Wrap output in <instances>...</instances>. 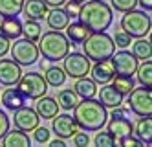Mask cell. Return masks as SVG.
I'll return each instance as SVG.
<instances>
[{"instance_id":"obj_14","label":"cell","mask_w":152,"mask_h":147,"mask_svg":"<svg viewBox=\"0 0 152 147\" xmlns=\"http://www.w3.org/2000/svg\"><path fill=\"white\" fill-rule=\"evenodd\" d=\"M104 125L108 127V132L112 134L115 140H121L125 136H130L134 132V123L126 116H112L110 121H106Z\"/></svg>"},{"instance_id":"obj_38","label":"cell","mask_w":152,"mask_h":147,"mask_svg":"<svg viewBox=\"0 0 152 147\" xmlns=\"http://www.w3.org/2000/svg\"><path fill=\"white\" fill-rule=\"evenodd\" d=\"M72 140H73V145H79V147L90 143V136H88V134H86V132H79V131L72 136Z\"/></svg>"},{"instance_id":"obj_42","label":"cell","mask_w":152,"mask_h":147,"mask_svg":"<svg viewBox=\"0 0 152 147\" xmlns=\"http://www.w3.org/2000/svg\"><path fill=\"white\" fill-rule=\"evenodd\" d=\"M137 4L141 6V9H145V11L152 9V0H137Z\"/></svg>"},{"instance_id":"obj_31","label":"cell","mask_w":152,"mask_h":147,"mask_svg":"<svg viewBox=\"0 0 152 147\" xmlns=\"http://www.w3.org/2000/svg\"><path fill=\"white\" fill-rule=\"evenodd\" d=\"M24 0H0V15L2 17H17L22 11Z\"/></svg>"},{"instance_id":"obj_37","label":"cell","mask_w":152,"mask_h":147,"mask_svg":"<svg viewBox=\"0 0 152 147\" xmlns=\"http://www.w3.org/2000/svg\"><path fill=\"white\" fill-rule=\"evenodd\" d=\"M64 11L68 13L70 18H77L79 11H81V2H77V0H66L64 2Z\"/></svg>"},{"instance_id":"obj_19","label":"cell","mask_w":152,"mask_h":147,"mask_svg":"<svg viewBox=\"0 0 152 147\" xmlns=\"http://www.w3.org/2000/svg\"><path fill=\"white\" fill-rule=\"evenodd\" d=\"M44 18H46L48 28L57 30V31H62L64 28L68 26V22H70V17H68L66 11H64L62 6L61 7H51V9H48V13H46Z\"/></svg>"},{"instance_id":"obj_34","label":"cell","mask_w":152,"mask_h":147,"mask_svg":"<svg viewBox=\"0 0 152 147\" xmlns=\"http://www.w3.org/2000/svg\"><path fill=\"white\" fill-rule=\"evenodd\" d=\"M94 143H95L97 147H110V145H115V138H114L108 131H101V132L95 134Z\"/></svg>"},{"instance_id":"obj_30","label":"cell","mask_w":152,"mask_h":147,"mask_svg":"<svg viewBox=\"0 0 152 147\" xmlns=\"http://www.w3.org/2000/svg\"><path fill=\"white\" fill-rule=\"evenodd\" d=\"M22 35L29 41L37 42L39 37L42 35V26L39 24V20H33V18H26V22L22 24Z\"/></svg>"},{"instance_id":"obj_5","label":"cell","mask_w":152,"mask_h":147,"mask_svg":"<svg viewBox=\"0 0 152 147\" xmlns=\"http://www.w3.org/2000/svg\"><path fill=\"white\" fill-rule=\"evenodd\" d=\"M121 28L132 39L147 37L150 33V28H152V18L148 15V11L134 7L130 11H125V15L121 18Z\"/></svg>"},{"instance_id":"obj_16","label":"cell","mask_w":152,"mask_h":147,"mask_svg":"<svg viewBox=\"0 0 152 147\" xmlns=\"http://www.w3.org/2000/svg\"><path fill=\"white\" fill-rule=\"evenodd\" d=\"M95 96L99 98L97 101H99L104 109H114V107H117V105H123V96L119 94L110 83L101 85V90H97Z\"/></svg>"},{"instance_id":"obj_29","label":"cell","mask_w":152,"mask_h":147,"mask_svg":"<svg viewBox=\"0 0 152 147\" xmlns=\"http://www.w3.org/2000/svg\"><path fill=\"white\" fill-rule=\"evenodd\" d=\"M112 86L117 90L119 94H121L123 98L136 86V81H134V75H121V74H115L112 77Z\"/></svg>"},{"instance_id":"obj_45","label":"cell","mask_w":152,"mask_h":147,"mask_svg":"<svg viewBox=\"0 0 152 147\" xmlns=\"http://www.w3.org/2000/svg\"><path fill=\"white\" fill-rule=\"evenodd\" d=\"M0 22H2V15H0Z\"/></svg>"},{"instance_id":"obj_43","label":"cell","mask_w":152,"mask_h":147,"mask_svg":"<svg viewBox=\"0 0 152 147\" xmlns=\"http://www.w3.org/2000/svg\"><path fill=\"white\" fill-rule=\"evenodd\" d=\"M51 147H66V142H64L62 138H55V140H51V142H48Z\"/></svg>"},{"instance_id":"obj_44","label":"cell","mask_w":152,"mask_h":147,"mask_svg":"<svg viewBox=\"0 0 152 147\" xmlns=\"http://www.w3.org/2000/svg\"><path fill=\"white\" fill-rule=\"evenodd\" d=\"M77 2H81V4H83V2H86V0H77Z\"/></svg>"},{"instance_id":"obj_36","label":"cell","mask_w":152,"mask_h":147,"mask_svg":"<svg viewBox=\"0 0 152 147\" xmlns=\"http://www.w3.org/2000/svg\"><path fill=\"white\" fill-rule=\"evenodd\" d=\"M33 140L37 142V143H48L50 142V129H46V127H40V125H37L35 129H33Z\"/></svg>"},{"instance_id":"obj_40","label":"cell","mask_w":152,"mask_h":147,"mask_svg":"<svg viewBox=\"0 0 152 147\" xmlns=\"http://www.w3.org/2000/svg\"><path fill=\"white\" fill-rule=\"evenodd\" d=\"M9 46H11L9 39H7L6 35H2V33H0V57H4L6 53H9Z\"/></svg>"},{"instance_id":"obj_7","label":"cell","mask_w":152,"mask_h":147,"mask_svg":"<svg viewBox=\"0 0 152 147\" xmlns=\"http://www.w3.org/2000/svg\"><path fill=\"white\" fill-rule=\"evenodd\" d=\"M9 53H11V59L20 64V66H31L35 64L39 59V48L33 41L29 39H15V42L9 46Z\"/></svg>"},{"instance_id":"obj_28","label":"cell","mask_w":152,"mask_h":147,"mask_svg":"<svg viewBox=\"0 0 152 147\" xmlns=\"http://www.w3.org/2000/svg\"><path fill=\"white\" fill-rule=\"evenodd\" d=\"M44 79L48 86H62L64 81H66V74L61 66H46L44 68Z\"/></svg>"},{"instance_id":"obj_24","label":"cell","mask_w":152,"mask_h":147,"mask_svg":"<svg viewBox=\"0 0 152 147\" xmlns=\"http://www.w3.org/2000/svg\"><path fill=\"white\" fill-rule=\"evenodd\" d=\"M64 30H66V37H68V41L72 44H81L86 37L90 35V30L86 28L81 20H77V22H68V26L64 28Z\"/></svg>"},{"instance_id":"obj_17","label":"cell","mask_w":152,"mask_h":147,"mask_svg":"<svg viewBox=\"0 0 152 147\" xmlns=\"http://www.w3.org/2000/svg\"><path fill=\"white\" fill-rule=\"evenodd\" d=\"M0 101H2V105L7 110H13V112L26 105V98L22 96V92H20L17 86H7L4 92L0 94Z\"/></svg>"},{"instance_id":"obj_35","label":"cell","mask_w":152,"mask_h":147,"mask_svg":"<svg viewBox=\"0 0 152 147\" xmlns=\"http://www.w3.org/2000/svg\"><path fill=\"white\" fill-rule=\"evenodd\" d=\"M110 4L115 11L119 13H125V11H130L137 6V0H110Z\"/></svg>"},{"instance_id":"obj_10","label":"cell","mask_w":152,"mask_h":147,"mask_svg":"<svg viewBox=\"0 0 152 147\" xmlns=\"http://www.w3.org/2000/svg\"><path fill=\"white\" fill-rule=\"evenodd\" d=\"M110 61L114 64L115 74H121V75H134L136 70H137V64H139L137 59L134 57V53L128 52L126 48L119 50V52H114Z\"/></svg>"},{"instance_id":"obj_32","label":"cell","mask_w":152,"mask_h":147,"mask_svg":"<svg viewBox=\"0 0 152 147\" xmlns=\"http://www.w3.org/2000/svg\"><path fill=\"white\" fill-rule=\"evenodd\" d=\"M136 74H137V81L141 83V86L150 88V85H152V63H150V59L143 61V64H137Z\"/></svg>"},{"instance_id":"obj_13","label":"cell","mask_w":152,"mask_h":147,"mask_svg":"<svg viewBox=\"0 0 152 147\" xmlns=\"http://www.w3.org/2000/svg\"><path fill=\"white\" fill-rule=\"evenodd\" d=\"M22 68L13 59H0V85L2 86H15L18 83Z\"/></svg>"},{"instance_id":"obj_39","label":"cell","mask_w":152,"mask_h":147,"mask_svg":"<svg viewBox=\"0 0 152 147\" xmlns=\"http://www.w3.org/2000/svg\"><path fill=\"white\" fill-rule=\"evenodd\" d=\"M9 125H11V121H9L7 114L4 110H0V140H2V136L9 131Z\"/></svg>"},{"instance_id":"obj_3","label":"cell","mask_w":152,"mask_h":147,"mask_svg":"<svg viewBox=\"0 0 152 147\" xmlns=\"http://www.w3.org/2000/svg\"><path fill=\"white\" fill-rule=\"evenodd\" d=\"M37 48H39V55H42L46 61L51 63H57L62 61L66 57V53L70 52V48L73 44L68 41V37L64 33L57 31V30H51L48 33H42L37 41Z\"/></svg>"},{"instance_id":"obj_18","label":"cell","mask_w":152,"mask_h":147,"mask_svg":"<svg viewBox=\"0 0 152 147\" xmlns=\"http://www.w3.org/2000/svg\"><path fill=\"white\" fill-rule=\"evenodd\" d=\"M35 112L42 118V120H51L53 116L59 114V105L55 98H50V96H40L37 98V105H35Z\"/></svg>"},{"instance_id":"obj_26","label":"cell","mask_w":152,"mask_h":147,"mask_svg":"<svg viewBox=\"0 0 152 147\" xmlns=\"http://www.w3.org/2000/svg\"><path fill=\"white\" fill-rule=\"evenodd\" d=\"M55 101H57L59 109H64V110H73V109H75V105H77L79 101H81V98L75 94V90H73V88H62L61 92L57 94Z\"/></svg>"},{"instance_id":"obj_41","label":"cell","mask_w":152,"mask_h":147,"mask_svg":"<svg viewBox=\"0 0 152 147\" xmlns=\"http://www.w3.org/2000/svg\"><path fill=\"white\" fill-rule=\"evenodd\" d=\"M48 7H61V6H64V2L66 0H42Z\"/></svg>"},{"instance_id":"obj_25","label":"cell","mask_w":152,"mask_h":147,"mask_svg":"<svg viewBox=\"0 0 152 147\" xmlns=\"http://www.w3.org/2000/svg\"><path fill=\"white\" fill-rule=\"evenodd\" d=\"M2 145H6V147H28V145H31V140H29V136H28V132H24V131H7L4 136H2Z\"/></svg>"},{"instance_id":"obj_6","label":"cell","mask_w":152,"mask_h":147,"mask_svg":"<svg viewBox=\"0 0 152 147\" xmlns=\"http://www.w3.org/2000/svg\"><path fill=\"white\" fill-rule=\"evenodd\" d=\"M20 92H22V96L26 99H37L40 96L46 94L48 90V83L42 74L39 72H28V74H22L18 79V83L15 85Z\"/></svg>"},{"instance_id":"obj_22","label":"cell","mask_w":152,"mask_h":147,"mask_svg":"<svg viewBox=\"0 0 152 147\" xmlns=\"http://www.w3.org/2000/svg\"><path fill=\"white\" fill-rule=\"evenodd\" d=\"M0 33L6 35L9 41L18 39L22 35V22H20L17 17H2V22H0Z\"/></svg>"},{"instance_id":"obj_9","label":"cell","mask_w":152,"mask_h":147,"mask_svg":"<svg viewBox=\"0 0 152 147\" xmlns=\"http://www.w3.org/2000/svg\"><path fill=\"white\" fill-rule=\"evenodd\" d=\"M64 61V66L62 70L66 74V77H84L90 74V66H92V61L86 57L84 53H79V52H73V53H66V57L62 59Z\"/></svg>"},{"instance_id":"obj_1","label":"cell","mask_w":152,"mask_h":147,"mask_svg":"<svg viewBox=\"0 0 152 147\" xmlns=\"http://www.w3.org/2000/svg\"><path fill=\"white\" fill-rule=\"evenodd\" d=\"M77 18L90 31H106L112 26L114 13L112 7L103 0H86L81 4V11Z\"/></svg>"},{"instance_id":"obj_27","label":"cell","mask_w":152,"mask_h":147,"mask_svg":"<svg viewBox=\"0 0 152 147\" xmlns=\"http://www.w3.org/2000/svg\"><path fill=\"white\" fill-rule=\"evenodd\" d=\"M132 53L137 61H147L152 57V46H150V39L139 37L137 41L132 42Z\"/></svg>"},{"instance_id":"obj_21","label":"cell","mask_w":152,"mask_h":147,"mask_svg":"<svg viewBox=\"0 0 152 147\" xmlns=\"http://www.w3.org/2000/svg\"><path fill=\"white\" fill-rule=\"evenodd\" d=\"M73 90L81 99H90V98H95L97 94V83L94 81L92 77H77V81L73 85Z\"/></svg>"},{"instance_id":"obj_4","label":"cell","mask_w":152,"mask_h":147,"mask_svg":"<svg viewBox=\"0 0 152 147\" xmlns=\"http://www.w3.org/2000/svg\"><path fill=\"white\" fill-rule=\"evenodd\" d=\"M114 52H115L114 39L106 31H90V35L83 41V53L94 63L110 59Z\"/></svg>"},{"instance_id":"obj_20","label":"cell","mask_w":152,"mask_h":147,"mask_svg":"<svg viewBox=\"0 0 152 147\" xmlns=\"http://www.w3.org/2000/svg\"><path fill=\"white\" fill-rule=\"evenodd\" d=\"M26 18H33V20H44L46 13H48V6L42 0H24L22 4V11Z\"/></svg>"},{"instance_id":"obj_15","label":"cell","mask_w":152,"mask_h":147,"mask_svg":"<svg viewBox=\"0 0 152 147\" xmlns=\"http://www.w3.org/2000/svg\"><path fill=\"white\" fill-rule=\"evenodd\" d=\"M90 74L97 85H106L112 81V77L115 75V70L110 59H103V61H95L90 66Z\"/></svg>"},{"instance_id":"obj_23","label":"cell","mask_w":152,"mask_h":147,"mask_svg":"<svg viewBox=\"0 0 152 147\" xmlns=\"http://www.w3.org/2000/svg\"><path fill=\"white\" fill-rule=\"evenodd\" d=\"M136 138H139L143 142V145H150L152 143V118L150 116H139V121L134 125V132Z\"/></svg>"},{"instance_id":"obj_33","label":"cell","mask_w":152,"mask_h":147,"mask_svg":"<svg viewBox=\"0 0 152 147\" xmlns=\"http://www.w3.org/2000/svg\"><path fill=\"white\" fill-rule=\"evenodd\" d=\"M112 39H114V44H115L119 50H125V48H128L130 44H132V37H130L123 28H117Z\"/></svg>"},{"instance_id":"obj_2","label":"cell","mask_w":152,"mask_h":147,"mask_svg":"<svg viewBox=\"0 0 152 147\" xmlns=\"http://www.w3.org/2000/svg\"><path fill=\"white\" fill-rule=\"evenodd\" d=\"M73 118L83 131H101L108 121V112L97 99H81L73 109Z\"/></svg>"},{"instance_id":"obj_8","label":"cell","mask_w":152,"mask_h":147,"mask_svg":"<svg viewBox=\"0 0 152 147\" xmlns=\"http://www.w3.org/2000/svg\"><path fill=\"white\" fill-rule=\"evenodd\" d=\"M128 109L136 116H150L152 114V94L148 86H134L126 94Z\"/></svg>"},{"instance_id":"obj_12","label":"cell","mask_w":152,"mask_h":147,"mask_svg":"<svg viewBox=\"0 0 152 147\" xmlns=\"http://www.w3.org/2000/svg\"><path fill=\"white\" fill-rule=\"evenodd\" d=\"M40 123V116L35 112V109L31 107H20L15 110V116H13V125L18 129V131H24V132H29L33 131L37 125Z\"/></svg>"},{"instance_id":"obj_11","label":"cell","mask_w":152,"mask_h":147,"mask_svg":"<svg viewBox=\"0 0 152 147\" xmlns=\"http://www.w3.org/2000/svg\"><path fill=\"white\" fill-rule=\"evenodd\" d=\"M51 129H53V132H55L57 138L68 140L79 131V125H77V121H75L73 116H70V114H57V116L51 118Z\"/></svg>"}]
</instances>
